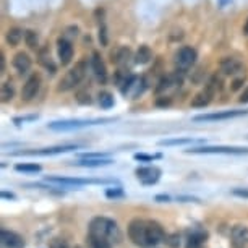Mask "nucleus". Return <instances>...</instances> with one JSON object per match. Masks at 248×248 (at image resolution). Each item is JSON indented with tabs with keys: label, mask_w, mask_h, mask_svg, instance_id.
<instances>
[{
	"label": "nucleus",
	"mask_w": 248,
	"mask_h": 248,
	"mask_svg": "<svg viewBox=\"0 0 248 248\" xmlns=\"http://www.w3.org/2000/svg\"><path fill=\"white\" fill-rule=\"evenodd\" d=\"M88 248H112L114 243L110 240H107L104 237H96V235H90L88 233Z\"/></svg>",
	"instance_id": "nucleus-27"
},
{
	"label": "nucleus",
	"mask_w": 248,
	"mask_h": 248,
	"mask_svg": "<svg viewBox=\"0 0 248 248\" xmlns=\"http://www.w3.org/2000/svg\"><path fill=\"white\" fill-rule=\"evenodd\" d=\"M242 115H248V110H221V112H214V114H201V115H195L193 122H222V120L237 119V117Z\"/></svg>",
	"instance_id": "nucleus-10"
},
{
	"label": "nucleus",
	"mask_w": 248,
	"mask_h": 248,
	"mask_svg": "<svg viewBox=\"0 0 248 248\" xmlns=\"http://www.w3.org/2000/svg\"><path fill=\"white\" fill-rule=\"evenodd\" d=\"M221 88H222V78L219 75H214V77L209 78V81L206 83L203 90L193 97L191 107H195V109H204L206 106L211 104L213 97L216 96L217 91H221Z\"/></svg>",
	"instance_id": "nucleus-4"
},
{
	"label": "nucleus",
	"mask_w": 248,
	"mask_h": 248,
	"mask_svg": "<svg viewBox=\"0 0 248 248\" xmlns=\"http://www.w3.org/2000/svg\"><path fill=\"white\" fill-rule=\"evenodd\" d=\"M164 242H166V245H169L170 248H179L180 247V235L179 233H169V235H166V238H164Z\"/></svg>",
	"instance_id": "nucleus-36"
},
{
	"label": "nucleus",
	"mask_w": 248,
	"mask_h": 248,
	"mask_svg": "<svg viewBox=\"0 0 248 248\" xmlns=\"http://www.w3.org/2000/svg\"><path fill=\"white\" fill-rule=\"evenodd\" d=\"M0 196H2V200H16V195L12 193V191H2Z\"/></svg>",
	"instance_id": "nucleus-40"
},
{
	"label": "nucleus",
	"mask_w": 248,
	"mask_h": 248,
	"mask_svg": "<svg viewBox=\"0 0 248 248\" xmlns=\"http://www.w3.org/2000/svg\"><path fill=\"white\" fill-rule=\"evenodd\" d=\"M232 195L238 196V198H248V188H233Z\"/></svg>",
	"instance_id": "nucleus-38"
},
{
	"label": "nucleus",
	"mask_w": 248,
	"mask_h": 248,
	"mask_svg": "<svg viewBox=\"0 0 248 248\" xmlns=\"http://www.w3.org/2000/svg\"><path fill=\"white\" fill-rule=\"evenodd\" d=\"M110 157H91V159H86V157H79L78 161L73 162V166H78V167H102V166H109L112 164Z\"/></svg>",
	"instance_id": "nucleus-22"
},
{
	"label": "nucleus",
	"mask_w": 248,
	"mask_h": 248,
	"mask_svg": "<svg viewBox=\"0 0 248 248\" xmlns=\"http://www.w3.org/2000/svg\"><path fill=\"white\" fill-rule=\"evenodd\" d=\"M25 41H26V44H28V47L30 49H37L39 47V36H37V32L36 31H26L25 32Z\"/></svg>",
	"instance_id": "nucleus-32"
},
{
	"label": "nucleus",
	"mask_w": 248,
	"mask_h": 248,
	"mask_svg": "<svg viewBox=\"0 0 248 248\" xmlns=\"http://www.w3.org/2000/svg\"><path fill=\"white\" fill-rule=\"evenodd\" d=\"M209 238V233L206 229L193 227L188 231V237H186V247L185 248H204L206 242Z\"/></svg>",
	"instance_id": "nucleus-15"
},
{
	"label": "nucleus",
	"mask_w": 248,
	"mask_h": 248,
	"mask_svg": "<svg viewBox=\"0 0 248 248\" xmlns=\"http://www.w3.org/2000/svg\"><path fill=\"white\" fill-rule=\"evenodd\" d=\"M39 63L43 65V67L47 68L50 73H55V72H57V65H55V63L52 62L50 55L47 54V49H43V50L39 52Z\"/></svg>",
	"instance_id": "nucleus-29"
},
{
	"label": "nucleus",
	"mask_w": 248,
	"mask_h": 248,
	"mask_svg": "<svg viewBox=\"0 0 248 248\" xmlns=\"http://www.w3.org/2000/svg\"><path fill=\"white\" fill-rule=\"evenodd\" d=\"M161 157H162V154H143V153L135 154V161H140V162H153Z\"/></svg>",
	"instance_id": "nucleus-34"
},
{
	"label": "nucleus",
	"mask_w": 248,
	"mask_h": 248,
	"mask_svg": "<svg viewBox=\"0 0 248 248\" xmlns=\"http://www.w3.org/2000/svg\"><path fill=\"white\" fill-rule=\"evenodd\" d=\"M50 248H70L68 243L63 240V238H52L50 240Z\"/></svg>",
	"instance_id": "nucleus-37"
},
{
	"label": "nucleus",
	"mask_w": 248,
	"mask_h": 248,
	"mask_svg": "<svg viewBox=\"0 0 248 248\" xmlns=\"http://www.w3.org/2000/svg\"><path fill=\"white\" fill-rule=\"evenodd\" d=\"M193 143H203V140H195V138H170V140H161L159 146H185V144H193Z\"/></svg>",
	"instance_id": "nucleus-26"
},
{
	"label": "nucleus",
	"mask_w": 248,
	"mask_h": 248,
	"mask_svg": "<svg viewBox=\"0 0 248 248\" xmlns=\"http://www.w3.org/2000/svg\"><path fill=\"white\" fill-rule=\"evenodd\" d=\"M169 200H170L169 195H157L156 196V201H159V203H167Z\"/></svg>",
	"instance_id": "nucleus-45"
},
{
	"label": "nucleus",
	"mask_w": 248,
	"mask_h": 248,
	"mask_svg": "<svg viewBox=\"0 0 248 248\" xmlns=\"http://www.w3.org/2000/svg\"><path fill=\"white\" fill-rule=\"evenodd\" d=\"M97 26H99V34H97L99 36V43H101V46H107V28H106V21H104V10H102L101 18L97 15Z\"/></svg>",
	"instance_id": "nucleus-31"
},
{
	"label": "nucleus",
	"mask_w": 248,
	"mask_h": 248,
	"mask_svg": "<svg viewBox=\"0 0 248 248\" xmlns=\"http://www.w3.org/2000/svg\"><path fill=\"white\" fill-rule=\"evenodd\" d=\"M25 32L26 31H23L21 28H10V30L7 31V34H5V41H7V44L8 46H12V47H16L18 44L23 41V37H25Z\"/></svg>",
	"instance_id": "nucleus-24"
},
{
	"label": "nucleus",
	"mask_w": 248,
	"mask_h": 248,
	"mask_svg": "<svg viewBox=\"0 0 248 248\" xmlns=\"http://www.w3.org/2000/svg\"><path fill=\"white\" fill-rule=\"evenodd\" d=\"M240 102H242V104H247V102H248V86L243 90V93L240 94Z\"/></svg>",
	"instance_id": "nucleus-44"
},
{
	"label": "nucleus",
	"mask_w": 248,
	"mask_h": 248,
	"mask_svg": "<svg viewBox=\"0 0 248 248\" xmlns=\"http://www.w3.org/2000/svg\"><path fill=\"white\" fill-rule=\"evenodd\" d=\"M196 59H198V54H196V50L193 47H190V46H184V47H180L177 50L175 57H174V63H175V70H179V72L185 73L186 70L191 68L196 62Z\"/></svg>",
	"instance_id": "nucleus-8"
},
{
	"label": "nucleus",
	"mask_w": 248,
	"mask_h": 248,
	"mask_svg": "<svg viewBox=\"0 0 248 248\" xmlns=\"http://www.w3.org/2000/svg\"><path fill=\"white\" fill-rule=\"evenodd\" d=\"M41 85H43V79H41L39 73H32L28 77L25 81V85L21 88V99L23 101H32L37 96V93L41 90Z\"/></svg>",
	"instance_id": "nucleus-11"
},
{
	"label": "nucleus",
	"mask_w": 248,
	"mask_h": 248,
	"mask_svg": "<svg viewBox=\"0 0 248 248\" xmlns=\"http://www.w3.org/2000/svg\"><path fill=\"white\" fill-rule=\"evenodd\" d=\"M90 63H91V70H93V73H94L96 79L104 85V83L107 81V67H106L104 60H102V57H101V54L93 52L91 59H90Z\"/></svg>",
	"instance_id": "nucleus-16"
},
{
	"label": "nucleus",
	"mask_w": 248,
	"mask_h": 248,
	"mask_svg": "<svg viewBox=\"0 0 248 248\" xmlns=\"http://www.w3.org/2000/svg\"><path fill=\"white\" fill-rule=\"evenodd\" d=\"M57 55H59V60L62 65H68L72 62L73 59V46H72V41L67 39V37H59L57 41Z\"/></svg>",
	"instance_id": "nucleus-17"
},
{
	"label": "nucleus",
	"mask_w": 248,
	"mask_h": 248,
	"mask_svg": "<svg viewBox=\"0 0 248 248\" xmlns=\"http://www.w3.org/2000/svg\"><path fill=\"white\" fill-rule=\"evenodd\" d=\"M43 167L39 164L34 162H23V164H15V170L16 172H25V174H36V172H41Z\"/></svg>",
	"instance_id": "nucleus-30"
},
{
	"label": "nucleus",
	"mask_w": 248,
	"mask_h": 248,
	"mask_svg": "<svg viewBox=\"0 0 248 248\" xmlns=\"http://www.w3.org/2000/svg\"><path fill=\"white\" fill-rule=\"evenodd\" d=\"M231 238L233 248H247L248 247V227L247 226H235L231 231Z\"/></svg>",
	"instance_id": "nucleus-19"
},
{
	"label": "nucleus",
	"mask_w": 248,
	"mask_h": 248,
	"mask_svg": "<svg viewBox=\"0 0 248 248\" xmlns=\"http://www.w3.org/2000/svg\"><path fill=\"white\" fill-rule=\"evenodd\" d=\"M243 34H245V36H248V18H247L245 25H243Z\"/></svg>",
	"instance_id": "nucleus-46"
},
{
	"label": "nucleus",
	"mask_w": 248,
	"mask_h": 248,
	"mask_svg": "<svg viewBox=\"0 0 248 248\" xmlns=\"http://www.w3.org/2000/svg\"><path fill=\"white\" fill-rule=\"evenodd\" d=\"M190 154H248V148L242 146H200V148H190L186 149Z\"/></svg>",
	"instance_id": "nucleus-9"
},
{
	"label": "nucleus",
	"mask_w": 248,
	"mask_h": 248,
	"mask_svg": "<svg viewBox=\"0 0 248 248\" xmlns=\"http://www.w3.org/2000/svg\"><path fill=\"white\" fill-rule=\"evenodd\" d=\"M5 73V55L0 54V75Z\"/></svg>",
	"instance_id": "nucleus-43"
},
{
	"label": "nucleus",
	"mask_w": 248,
	"mask_h": 248,
	"mask_svg": "<svg viewBox=\"0 0 248 248\" xmlns=\"http://www.w3.org/2000/svg\"><path fill=\"white\" fill-rule=\"evenodd\" d=\"M99 106L102 109H110L114 106V96L109 91H102L99 93Z\"/></svg>",
	"instance_id": "nucleus-33"
},
{
	"label": "nucleus",
	"mask_w": 248,
	"mask_h": 248,
	"mask_svg": "<svg viewBox=\"0 0 248 248\" xmlns=\"http://www.w3.org/2000/svg\"><path fill=\"white\" fill-rule=\"evenodd\" d=\"M88 233L96 237H104L107 240H110L114 245L122 242V232L119 224L114 219L106 216H97L93 219L90 222V227H88Z\"/></svg>",
	"instance_id": "nucleus-2"
},
{
	"label": "nucleus",
	"mask_w": 248,
	"mask_h": 248,
	"mask_svg": "<svg viewBox=\"0 0 248 248\" xmlns=\"http://www.w3.org/2000/svg\"><path fill=\"white\" fill-rule=\"evenodd\" d=\"M128 238L135 245L149 248L156 247L157 243L164 242L166 238V232H164L162 226L151 219H133L128 224Z\"/></svg>",
	"instance_id": "nucleus-1"
},
{
	"label": "nucleus",
	"mask_w": 248,
	"mask_h": 248,
	"mask_svg": "<svg viewBox=\"0 0 248 248\" xmlns=\"http://www.w3.org/2000/svg\"><path fill=\"white\" fill-rule=\"evenodd\" d=\"M130 59H135L132 55V50L128 47H120L117 49L114 54H112V62L115 65H119V67H127V63L130 62Z\"/></svg>",
	"instance_id": "nucleus-23"
},
{
	"label": "nucleus",
	"mask_w": 248,
	"mask_h": 248,
	"mask_svg": "<svg viewBox=\"0 0 248 248\" xmlns=\"http://www.w3.org/2000/svg\"><path fill=\"white\" fill-rule=\"evenodd\" d=\"M37 115H30V117H20V119H15V124H20V122H31L36 120Z\"/></svg>",
	"instance_id": "nucleus-41"
},
{
	"label": "nucleus",
	"mask_w": 248,
	"mask_h": 248,
	"mask_svg": "<svg viewBox=\"0 0 248 248\" xmlns=\"http://www.w3.org/2000/svg\"><path fill=\"white\" fill-rule=\"evenodd\" d=\"M135 174H137V179L141 182L143 185H154L161 179L162 172L159 167L146 166V167H138V169L135 170Z\"/></svg>",
	"instance_id": "nucleus-13"
},
{
	"label": "nucleus",
	"mask_w": 248,
	"mask_h": 248,
	"mask_svg": "<svg viewBox=\"0 0 248 248\" xmlns=\"http://www.w3.org/2000/svg\"><path fill=\"white\" fill-rule=\"evenodd\" d=\"M243 65L238 59L235 57H226L221 60V72L226 77H233V75H238L242 72Z\"/></svg>",
	"instance_id": "nucleus-20"
},
{
	"label": "nucleus",
	"mask_w": 248,
	"mask_h": 248,
	"mask_svg": "<svg viewBox=\"0 0 248 248\" xmlns=\"http://www.w3.org/2000/svg\"><path fill=\"white\" fill-rule=\"evenodd\" d=\"M106 196L110 200H117V198H124L125 191L122 190V186H115V188H107L106 190Z\"/></svg>",
	"instance_id": "nucleus-35"
},
{
	"label": "nucleus",
	"mask_w": 248,
	"mask_h": 248,
	"mask_svg": "<svg viewBox=\"0 0 248 248\" xmlns=\"http://www.w3.org/2000/svg\"><path fill=\"white\" fill-rule=\"evenodd\" d=\"M151 59H153L151 49H149L148 46H140V49L137 50V54H135V63L144 65V63H148Z\"/></svg>",
	"instance_id": "nucleus-28"
},
{
	"label": "nucleus",
	"mask_w": 248,
	"mask_h": 248,
	"mask_svg": "<svg viewBox=\"0 0 248 248\" xmlns=\"http://www.w3.org/2000/svg\"><path fill=\"white\" fill-rule=\"evenodd\" d=\"M149 248H154V247H149Z\"/></svg>",
	"instance_id": "nucleus-48"
},
{
	"label": "nucleus",
	"mask_w": 248,
	"mask_h": 248,
	"mask_svg": "<svg viewBox=\"0 0 248 248\" xmlns=\"http://www.w3.org/2000/svg\"><path fill=\"white\" fill-rule=\"evenodd\" d=\"M0 240H2V245L5 248H25V238L16 232L2 229V232H0Z\"/></svg>",
	"instance_id": "nucleus-18"
},
{
	"label": "nucleus",
	"mask_w": 248,
	"mask_h": 248,
	"mask_svg": "<svg viewBox=\"0 0 248 248\" xmlns=\"http://www.w3.org/2000/svg\"><path fill=\"white\" fill-rule=\"evenodd\" d=\"M182 72L175 70L174 73L164 75V77L159 78V81L156 83V94H167V93H174L182 86V81H184V77H182Z\"/></svg>",
	"instance_id": "nucleus-7"
},
{
	"label": "nucleus",
	"mask_w": 248,
	"mask_h": 248,
	"mask_svg": "<svg viewBox=\"0 0 248 248\" xmlns=\"http://www.w3.org/2000/svg\"><path fill=\"white\" fill-rule=\"evenodd\" d=\"M227 2H231V0H219V3H221V7H224V5H226Z\"/></svg>",
	"instance_id": "nucleus-47"
},
{
	"label": "nucleus",
	"mask_w": 248,
	"mask_h": 248,
	"mask_svg": "<svg viewBox=\"0 0 248 248\" xmlns=\"http://www.w3.org/2000/svg\"><path fill=\"white\" fill-rule=\"evenodd\" d=\"M31 57L26 52H18L13 57V68L16 70L18 75H26L31 70Z\"/></svg>",
	"instance_id": "nucleus-21"
},
{
	"label": "nucleus",
	"mask_w": 248,
	"mask_h": 248,
	"mask_svg": "<svg viewBox=\"0 0 248 248\" xmlns=\"http://www.w3.org/2000/svg\"><path fill=\"white\" fill-rule=\"evenodd\" d=\"M107 122H114V119H93V120H60V122H52L47 127L55 132H68V130H78V128H85L91 127V125H102Z\"/></svg>",
	"instance_id": "nucleus-5"
},
{
	"label": "nucleus",
	"mask_w": 248,
	"mask_h": 248,
	"mask_svg": "<svg viewBox=\"0 0 248 248\" xmlns=\"http://www.w3.org/2000/svg\"><path fill=\"white\" fill-rule=\"evenodd\" d=\"M143 86H144V81L141 78L135 77V75H130V78L120 86V91H122V94H124L125 97L137 99V97L141 94Z\"/></svg>",
	"instance_id": "nucleus-14"
},
{
	"label": "nucleus",
	"mask_w": 248,
	"mask_h": 248,
	"mask_svg": "<svg viewBox=\"0 0 248 248\" xmlns=\"http://www.w3.org/2000/svg\"><path fill=\"white\" fill-rule=\"evenodd\" d=\"M88 72V60H79L78 63H75V67H72L67 73L60 78L59 85H57V91L59 93H67L75 90L79 83L85 79Z\"/></svg>",
	"instance_id": "nucleus-3"
},
{
	"label": "nucleus",
	"mask_w": 248,
	"mask_h": 248,
	"mask_svg": "<svg viewBox=\"0 0 248 248\" xmlns=\"http://www.w3.org/2000/svg\"><path fill=\"white\" fill-rule=\"evenodd\" d=\"M77 149L75 144H63V146L43 148V149H31V151H18L15 156H54V154H63Z\"/></svg>",
	"instance_id": "nucleus-12"
},
{
	"label": "nucleus",
	"mask_w": 248,
	"mask_h": 248,
	"mask_svg": "<svg viewBox=\"0 0 248 248\" xmlns=\"http://www.w3.org/2000/svg\"><path fill=\"white\" fill-rule=\"evenodd\" d=\"M177 201H182V203H200V198H195V196H184V195H180V196H177Z\"/></svg>",
	"instance_id": "nucleus-39"
},
{
	"label": "nucleus",
	"mask_w": 248,
	"mask_h": 248,
	"mask_svg": "<svg viewBox=\"0 0 248 248\" xmlns=\"http://www.w3.org/2000/svg\"><path fill=\"white\" fill-rule=\"evenodd\" d=\"M46 182L49 184L62 185L63 188L67 186H83V185H101V184H115V180H106V179H77V177H57V175H47Z\"/></svg>",
	"instance_id": "nucleus-6"
},
{
	"label": "nucleus",
	"mask_w": 248,
	"mask_h": 248,
	"mask_svg": "<svg viewBox=\"0 0 248 248\" xmlns=\"http://www.w3.org/2000/svg\"><path fill=\"white\" fill-rule=\"evenodd\" d=\"M13 97H15V85H13L12 79H7V81L2 83V88H0V101L10 102Z\"/></svg>",
	"instance_id": "nucleus-25"
},
{
	"label": "nucleus",
	"mask_w": 248,
	"mask_h": 248,
	"mask_svg": "<svg viewBox=\"0 0 248 248\" xmlns=\"http://www.w3.org/2000/svg\"><path fill=\"white\" fill-rule=\"evenodd\" d=\"M243 81H245V77H242V78H238V79H235V81H233L232 83V90L233 91H237L238 90V88H240V85H242V83Z\"/></svg>",
	"instance_id": "nucleus-42"
}]
</instances>
